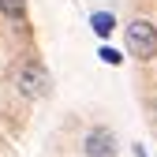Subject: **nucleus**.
I'll list each match as a JSON object with an SVG mask.
<instances>
[{
  "label": "nucleus",
  "mask_w": 157,
  "mask_h": 157,
  "mask_svg": "<svg viewBox=\"0 0 157 157\" xmlns=\"http://www.w3.org/2000/svg\"><path fill=\"white\" fill-rule=\"evenodd\" d=\"M127 52L139 56V60H153L157 56V26L146 23V19H135V23H127Z\"/></svg>",
  "instance_id": "obj_2"
},
{
  "label": "nucleus",
  "mask_w": 157,
  "mask_h": 157,
  "mask_svg": "<svg viewBox=\"0 0 157 157\" xmlns=\"http://www.w3.org/2000/svg\"><path fill=\"white\" fill-rule=\"evenodd\" d=\"M15 86L23 97H30V101H41V97L52 94V75L45 64H37V60H26L23 67L15 71Z\"/></svg>",
  "instance_id": "obj_1"
},
{
  "label": "nucleus",
  "mask_w": 157,
  "mask_h": 157,
  "mask_svg": "<svg viewBox=\"0 0 157 157\" xmlns=\"http://www.w3.org/2000/svg\"><path fill=\"white\" fill-rule=\"evenodd\" d=\"M90 30H94L97 37H109V34L116 30V15H112V11H94V15H90Z\"/></svg>",
  "instance_id": "obj_4"
},
{
  "label": "nucleus",
  "mask_w": 157,
  "mask_h": 157,
  "mask_svg": "<svg viewBox=\"0 0 157 157\" xmlns=\"http://www.w3.org/2000/svg\"><path fill=\"white\" fill-rule=\"evenodd\" d=\"M97 56H101V64H112V67H120V64H124V56L116 52L112 45H101V52H97Z\"/></svg>",
  "instance_id": "obj_6"
},
{
  "label": "nucleus",
  "mask_w": 157,
  "mask_h": 157,
  "mask_svg": "<svg viewBox=\"0 0 157 157\" xmlns=\"http://www.w3.org/2000/svg\"><path fill=\"white\" fill-rule=\"evenodd\" d=\"M153 116H157V105H153Z\"/></svg>",
  "instance_id": "obj_8"
},
{
  "label": "nucleus",
  "mask_w": 157,
  "mask_h": 157,
  "mask_svg": "<svg viewBox=\"0 0 157 157\" xmlns=\"http://www.w3.org/2000/svg\"><path fill=\"white\" fill-rule=\"evenodd\" d=\"M135 157H146V146L142 142H135Z\"/></svg>",
  "instance_id": "obj_7"
},
{
  "label": "nucleus",
  "mask_w": 157,
  "mask_h": 157,
  "mask_svg": "<svg viewBox=\"0 0 157 157\" xmlns=\"http://www.w3.org/2000/svg\"><path fill=\"white\" fill-rule=\"evenodd\" d=\"M82 153L86 157H116V135L109 127H90L82 139Z\"/></svg>",
  "instance_id": "obj_3"
},
{
  "label": "nucleus",
  "mask_w": 157,
  "mask_h": 157,
  "mask_svg": "<svg viewBox=\"0 0 157 157\" xmlns=\"http://www.w3.org/2000/svg\"><path fill=\"white\" fill-rule=\"evenodd\" d=\"M0 11H4L8 19H23V11H26V0H0Z\"/></svg>",
  "instance_id": "obj_5"
}]
</instances>
